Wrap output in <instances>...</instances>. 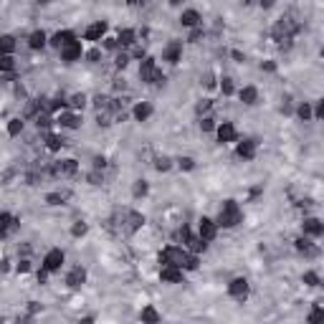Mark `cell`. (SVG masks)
<instances>
[{"label": "cell", "instance_id": "6da1fadb", "mask_svg": "<svg viewBox=\"0 0 324 324\" xmlns=\"http://www.w3.org/2000/svg\"><path fill=\"white\" fill-rule=\"evenodd\" d=\"M241 220H243V213H241L236 200H226V203L220 205V210H218V218H216L218 228H236Z\"/></svg>", "mask_w": 324, "mask_h": 324}, {"label": "cell", "instance_id": "7a4b0ae2", "mask_svg": "<svg viewBox=\"0 0 324 324\" xmlns=\"http://www.w3.org/2000/svg\"><path fill=\"white\" fill-rule=\"evenodd\" d=\"M117 228L124 233V236H132L135 231H139L142 228V223H144V216L142 213H137V210H129V208H124V210H117Z\"/></svg>", "mask_w": 324, "mask_h": 324}, {"label": "cell", "instance_id": "3957f363", "mask_svg": "<svg viewBox=\"0 0 324 324\" xmlns=\"http://www.w3.org/2000/svg\"><path fill=\"white\" fill-rule=\"evenodd\" d=\"M299 31V26L294 23L292 18H278L276 20V26H274V38L278 43H284V41H292V36Z\"/></svg>", "mask_w": 324, "mask_h": 324}, {"label": "cell", "instance_id": "277c9868", "mask_svg": "<svg viewBox=\"0 0 324 324\" xmlns=\"http://www.w3.org/2000/svg\"><path fill=\"white\" fill-rule=\"evenodd\" d=\"M63 261H66V253L61 248H51L46 256H43V269L48 274H56V271H61Z\"/></svg>", "mask_w": 324, "mask_h": 324}, {"label": "cell", "instance_id": "5b68a950", "mask_svg": "<svg viewBox=\"0 0 324 324\" xmlns=\"http://www.w3.org/2000/svg\"><path fill=\"white\" fill-rule=\"evenodd\" d=\"M198 236L203 238L205 243L216 241V236H218V223L213 218H200V223H198Z\"/></svg>", "mask_w": 324, "mask_h": 324}, {"label": "cell", "instance_id": "8992f818", "mask_svg": "<svg viewBox=\"0 0 324 324\" xmlns=\"http://www.w3.org/2000/svg\"><path fill=\"white\" fill-rule=\"evenodd\" d=\"M162 61L167 63H180L183 61V41H170L167 46L162 48Z\"/></svg>", "mask_w": 324, "mask_h": 324}, {"label": "cell", "instance_id": "52a82bcc", "mask_svg": "<svg viewBox=\"0 0 324 324\" xmlns=\"http://www.w3.org/2000/svg\"><path fill=\"white\" fill-rule=\"evenodd\" d=\"M61 51V61L66 63H74V61H79L81 56H84V46H81V41H71V43H66Z\"/></svg>", "mask_w": 324, "mask_h": 324}, {"label": "cell", "instance_id": "ba28073f", "mask_svg": "<svg viewBox=\"0 0 324 324\" xmlns=\"http://www.w3.org/2000/svg\"><path fill=\"white\" fill-rule=\"evenodd\" d=\"M228 294L236 299V301H246V299H248V281H246L243 276H236L228 284Z\"/></svg>", "mask_w": 324, "mask_h": 324}, {"label": "cell", "instance_id": "9c48e42d", "mask_svg": "<svg viewBox=\"0 0 324 324\" xmlns=\"http://www.w3.org/2000/svg\"><path fill=\"white\" fill-rule=\"evenodd\" d=\"M154 74H157V63H154L152 56H144L142 63H139V79H142V84H150L152 86Z\"/></svg>", "mask_w": 324, "mask_h": 324}, {"label": "cell", "instance_id": "30bf717a", "mask_svg": "<svg viewBox=\"0 0 324 324\" xmlns=\"http://www.w3.org/2000/svg\"><path fill=\"white\" fill-rule=\"evenodd\" d=\"M216 135H218V142L220 144H228V142H236L238 139V129L233 122H223V124L216 127Z\"/></svg>", "mask_w": 324, "mask_h": 324}, {"label": "cell", "instance_id": "8fae6325", "mask_svg": "<svg viewBox=\"0 0 324 324\" xmlns=\"http://www.w3.org/2000/svg\"><path fill=\"white\" fill-rule=\"evenodd\" d=\"M56 177H71V175H76V172H79V162H76V160H61V162H56L53 165V170H51Z\"/></svg>", "mask_w": 324, "mask_h": 324}, {"label": "cell", "instance_id": "7c38bea8", "mask_svg": "<svg viewBox=\"0 0 324 324\" xmlns=\"http://www.w3.org/2000/svg\"><path fill=\"white\" fill-rule=\"evenodd\" d=\"M20 226V220L15 216H10V213H0V238H8V236H13V233L18 231Z\"/></svg>", "mask_w": 324, "mask_h": 324}, {"label": "cell", "instance_id": "4fadbf2b", "mask_svg": "<svg viewBox=\"0 0 324 324\" xmlns=\"http://www.w3.org/2000/svg\"><path fill=\"white\" fill-rule=\"evenodd\" d=\"M56 122H59V124H61L63 129H79L84 119H81V114H79V111H66V109H63Z\"/></svg>", "mask_w": 324, "mask_h": 324}, {"label": "cell", "instance_id": "5bb4252c", "mask_svg": "<svg viewBox=\"0 0 324 324\" xmlns=\"http://www.w3.org/2000/svg\"><path fill=\"white\" fill-rule=\"evenodd\" d=\"M160 278L165 284H180L183 281V269L180 266H172V263H165L160 269Z\"/></svg>", "mask_w": 324, "mask_h": 324}, {"label": "cell", "instance_id": "9a60e30c", "mask_svg": "<svg viewBox=\"0 0 324 324\" xmlns=\"http://www.w3.org/2000/svg\"><path fill=\"white\" fill-rule=\"evenodd\" d=\"M301 231H304V236H309V238H319L324 233V223L319 218H307L301 223Z\"/></svg>", "mask_w": 324, "mask_h": 324}, {"label": "cell", "instance_id": "2e32d148", "mask_svg": "<svg viewBox=\"0 0 324 324\" xmlns=\"http://www.w3.org/2000/svg\"><path fill=\"white\" fill-rule=\"evenodd\" d=\"M256 150H259V142H256V139H243V142H238L236 154H238L241 160H253L256 157Z\"/></svg>", "mask_w": 324, "mask_h": 324}, {"label": "cell", "instance_id": "e0dca14e", "mask_svg": "<svg viewBox=\"0 0 324 324\" xmlns=\"http://www.w3.org/2000/svg\"><path fill=\"white\" fill-rule=\"evenodd\" d=\"M107 20H96V23H92L86 28V33H84V38L86 41H102L104 36H107Z\"/></svg>", "mask_w": 324, "mask_h": 324}, {"label": "cell", "instance_id": "ac0fdd59", "mask_svg": "<svg viewBox=\"0 0 324 324\" xmlns=\"http://www.w3.org/2000/svg\"><path fill=\"white\" fill-rule=\"evenodd\" d=\"M84 281H86V269L84 266H74V269L69 271V276H66V284H69L71 289L84 286Z\"/></svg>", "mask_w": 324, "mask_h": 324}, {"label": "cell", "instance_id": "d6986e66", "mask_svg": "<svg viewBox=\"0 0 324 324\" xmlns=\"http://www.w3.org/2000/svg\"><path fill=\"white\" fill-rule=\"evenodd\" d=\"M71 41H76L74 31H59V33H53V36H51V46L53 48H63L66 43H71Z\"/></svg>", "mask_w": 324, "mask_h": 324}, {"label": "cell", "instance_id": "ffe728a7", "mask_svg": "<svg viewBox=\"0 0 324 324\" xmlns=\"http://www.w3.org/2000/svg\"><path fill=\"white\" fill-rule=\"evenodd\" d=\"M152 104L150 102H137L135 104V109H132V117H135L137 122H147L150 117H152Z\"/></svg>", "mask_w": 324, "mask_h": 324}, {"label": "cell", "instance_id": "44dd1931", "mask_svg": "<svg viewBox=\"0 0 324 324\" xmlns=\"http://www.w3.org/2000/svg\"><path fill=\"white\" fill-rule=\"evenodd\" d=\"M200 20H203V18H200V13H198L195 8L183 10V15H180V23H183L185 28H198V26H200Z\"/></svg>", "mask_w": 324, "mask_h": 324}, {"label": "cell", "instance_id": "7402d4cb", "mask_svg": "<svg viewBox=\"0 0 324 324\" xmlns=\"http://www.w3.org/2000/svg\"><path fill=\"white\" fill-rule=\"evenodd\" d=\"M48 43V36H46V31H33L31 36H28V46L33 51H41L43 46Z\"/></svg>", "mask_w": 324, "mask_h": 324}, {"label": "cell", "instance_id": "603a6c76", "mask_svg": "<svg viewBox=\"0 0 324 324\" xmlns=\"http://www.w3.org/2000/svg\"><path fill=\"white\" fill-rule=\"evenodd\" d=\"M238 96H241V102L246 107H253L256 102H259V89H256V86H243L238 92Z\"/></svg>", "mask_w": 324, "mask_h": 324}, {"label": "cell", "instance_id": "cb8c5ba5", "mask_svg": "<svg viewBox=\"0 0 324 324\" xmlns=\"http://www.w3.org/2000/svg\"><path fill=\"white\" fill-rule=\"evenodd\" d=\"M294 243H296V251H301L304 256H317V253H319V248H317L314 243H311V238H309V236H304V238H296Z\"/></svg>", "mask_w": 324, "mask_h": 324}, {"label": "cell", "instance_id": "d4e9b609", "mask_svg": "<svg viewBox=\"0 0 324 324\" xmlns=\"http://www.w3.org/2000/svg\"><path fill=\"white\" fill-rule=\"evenodd\" d=\"M117 41H119V46H124V48L127 46H135V43H137V31L135 28H122Z\"/></svg>", "mask_w": 324, "mask_h": 324}, {"label": "cell", "instance_id": "484cf974", "mask_svg": "<svg viewBox=\"0 0 324 324\" xmlns=\"http://www.w3.org/2000/svg\"><path fill=\"white\" fill-rule=\"evenodd\" d=\"M185 248H187L190 253H195V256H198V253H203V251L208 248V243L200 238V236H190V238L185 241Z\"/></svg>", "mask_w": 324, "mask_h": 324}, {"label": "cell", "instance_id": "4316f807", "mask_svg": "<svg viewBox=\"0 0 324 324\" xmlns=\"http://www.w3.org/2000/svg\"><path fill=\"white\" fill-rule=\"evenodd\" d=\"M69 198H71V190H56V193H48L46 195V203L48 205H63Z\"/></svg>", "mask_w": 324, "mask_h": 324}, {"label": "cell", "instance_id": "83f0119b", "mask_svg": "<svg viewBox=\"0 0 324 324\" xmlns=\"http://www.w3.org/2000/svg\"><path fill=\"white\" fill-rule=\"evenodd\" d=\"M13 51H15V38L8 36V33H5V36H0V56H10Z\"/></svg>", "mask_w": 324, "mask_h": 324}, {"label": "cell", "instance_id": "f1b7e54d", "mask_svg": "<svg viewBox=\"0 0 324 324\" xmlns=\"http://www.w3.org/2000/svg\"><path fill=\"white\" fill-rule=\"evenodd\" d=\"M139 319L147 322V324H157V322H160V311L154 309V307H144L142 314H139Z\"/></svg>", "mask_w": 324, "mask_h": 324}, {"label": "cell", "instance_id": "f546056e", "mask_svg": "<svg viewBox=\"0 0 324 324\" xmlns=\"http://www.w3.org/2000/svg\"><path fill=\"white\" fill-rule=\"evenodd\" d=\"M10 71H15L13 53H10V56H0V74H10Z\"/></svg>", "mask_w": 324, "mask_h": 324}, {"label": "cell", "instance_id": "4dcf8cb0", "mask_svg": "<svg viewBox=\"0 0 324 324\" xmlns=\"http://www.w3.org/2000/svg\"><path fill=\"white\" fill-rule=\"evenodd\" d=\"M220 92H223V96H233V94H236V84H233L231 76H223V79H220Z\"/></svg>", "mask_w": 324, "mask_h": 324}, {"label": "cell", "instance_id": "1f68e13d", "mask_svg": "<svg viewBox=\"0 0 324 324\" xmlns=\"http://www.w3.org/2000/svg\"><path fill=\"white\" fill-rule=\"evenodd\" d=\"M296 117H299L301 122H309V119H314V117H311V104H309V102H301V104L296 107Z\"/></svg>", "mask_w": 324, "mask_h": 324}, {"label": "cell", "instance_id": "d6a6232c", "mask_svg": "<svg viewBox=\"0 0 324 324\" xmlns=\"http://www.w3.org/2000/svg\"><path fill=\"white\" fill-rule=\"evenodd\" d=\"M46 147H48V152H59L63 147V139L59 135H46Z\"/></svg>", "mask_w": 324, "mask_h": 324}, {"label": "cell", "instance_id": "836d02e7", "mask_svg": "<svg viewBox=\"0 0 324 324\" xmlns=\"http://www.w3.org/2000/svg\"><path fill=\"white\" fill-rule=\"evenodd\" d=\"M20 132H23V119H20V117L10 119V122H8V135H10V137H18Z\"/></svg>", "mask_w": 324, "mask_h": 324}, {"label": "cell", "instance_id": "e575fe53", "mask_svg": "<svg viewBox=\"0 0 324 324\" xmlns=\"http://www.w3.org/2000/svg\"><path fill=\"white\" fill-rule=\"evenodd\" d=\"M150 193V185H147V180H135V187H132V195L135 198H144Z\"/></svg>", "mask_w": 324, "mask_h": 324}, {"label": "cell", "instance_id": "d590c367", "mask_svg": "<svg viewBox=\"0 0 324 324\" xmlns=\"http://www.w3.org/2000/svg\"><path fill=\"white\" fill-rule=\"evenodd\" d=\"M86 231H89L86 223H84V220H76L74 226H71V236H74V238H81V236H86Z\"/></svg>", "mask_w": 324, "mask_h": 324}, {"label": "cell", "instance_id": "8d00e7d4", "mask_svg": "<svg viewBox=\"0 0 324 324\" xmlns=\"http://www.w3.org/2000/svg\"><path fill=\"white\" fill-rule=\"evenodd\" d=\"M216 127H218V124H216L213 117H208V114L200 117V129H203V132H216Z\"/></svg>", "mask_w": 324, "mask_h": 324}, {"label": "cell", "instance_id": "74e56055", "mask_svg": "<svg viewBox=\"0 0 324 324\" xmlns=\"http://www.w3.org/2000/svg\"><path fill=\"white\" fill-rule=\"evenodd\" d=\"M210 109H213V102H210V99H203V102H198V107H195V114H198V117H205Z\"/></svg>", "mask_w": 324, "mask_h": 324}, {"label": "cell", "instance_id": "f35d334b", "mask_svg": "<svg viewBox=\"0 0 324 324\" xmlns=\"http://www.w3.org/2000/svg\"><path fill=\"white\" fill-rule=\"evenodd\" d=\"M69 104H71V107H74L76 111H81V109L86 107V94H74Z\"/></svg>", "mask_w": 324, "mask_h": 324}, {"label": "cell", "instance_id": "ab89813d", "mask_svg": "<svg viewBox=\"0 0 324 324\" xmlns=\"http://www.w3.org/2000/svg\"><path fill=\"white\" fill-rule=\"evenodd\" d=\"M154 167H157L160 172H167L172 167V160L170 157H157V160H154Z\"/></svg>", "mask_w": 324, "mask_h": 324}, {"label": "cell", "instance_id": "60d3db41", "mask_svg": "<svg viewBox=\"0 0 324 324\" xmlns=\"http://www.w3.org/2000/svg\"><path fill=\"white\" fill-rule=\"evenodd\" d=\"M177 165H180V170H185V172L195 170V160L193 157H180V160H177Z\"/></svg>", "mask_w": 324, "mask_h": 324}, {"label": "cell", "instance_id": "b9f144b4", "mask_svg": "<svg viewBox=\"0 0 324 324\" xmlns=\"http://www.w3.org/2000/svg\"><path fill=\"white\" fill-rule=\"evenodd\" d=\"M132 61V56L129 53H117V59H114V63H117V69H127V63Z\"/></svg>", "mask_w": 324, "mask_h": 324}, {"label": "cell", "instance_id": "7bdbcfd3", "mask_svg": "<svg viewBox=\"0 0 324 324\" xmlns=\"http://www.w3.org/2000/svg\"><path fill=\"white\" fill-rule=\"evenodd\" d=\"M304 284L319 286V274H317V271H307V274H304Z\"/></svg>", "mask_w": 324, "mask_h": 324}, {"label": "cell", "instance_id": "ee69618b", "mask_svg": "<svg viewBox=\"0 0 324 324\" xmlns=\"http://www.w3.org/2000/svg\"><path fill=\"white\" fill-rule=\"evenodd\" d=\"M102 41H104V48H107V51H117V48H122L117 38H107V36H104Z\"/></svg>", "mask_w": 324, "mask_h": 324}, {"label": "cell", "instance_id": "f6af8a7d", "mask_svg": "<svg viewBox=\"0 0 324 324\" xmlns=\"http://www.w3.org/2000/svg\"><path fill=\"white\" fill-rule=\"evenodd\" d=\"M311 117H314V119H322L324 117V102H317L314 104V109H311Z\"/></svg>", "mask_w": 324, "mask_h": 324}, {"label": "cell", "instance_id": "bcb514c9", "mask_svg": "<svg viewBox=\"0 0 324 324\" xmlns=\"http://www.w3.org/2000/svg\"><path fill=\"white\" fill-rule=\"evenodd\" d=\"M89 183H92V185H102L104 183V175L102 172H92V175H89Z\"/></svg>", "mask_w": 324, "mask_h": 324}, {"label": "cell", "instance_id": "7dc6e473", "mask_svg": "<svg viewBox=\"0 0 324 324\" xmlns=\"http://www.w3.org/2000/svg\"><path fill=\"white\" fill-rule=\"evenodd\" d=\"M18 271H20V274H28V271H31V261H28V259H20V261H18Z\"/></svg>", "mask_w": 324, "mask_h": 324}, {"label": "cell", "instance_id": "c3c4849f", "mask_svg": "<svg viewBox=\"0 0 324 324\" xmlns=\"http://www.w3.org/2000/svg\"><path fill=\"white\" fill-rule=\"evenodd\" d=\"M190 236H193V231H190V226H183V228H180V241L185 243Z\"/></svg>", "mask_w": 324, "mask_h": 324}, {"label": "cell", "instance_id": "681fc988", "mask_svg": "<svg viewBox=\"0 0 324 324\" xmlns=\"http://www.w3.org/2000/svg\"><path fill=\"white\" fill-rule=\"evenodd\" d=\"M200 36H203V28L198 26V28H193V33H190V41L195 43V41H200Z\"/></svg>", "mask_w": 324, "mask_h": 324}, {"label": "cell", "instance_id": "f907efd6", "mask_svg": "<svg viewBox=\"0 0 324 324\" xmlns=\"http://www.w3.org/2000/svg\"><path fill=\"white\" fill-rule=\"evenodd\" d=\"M99 56H102V51H99V48H92V51L86 53V59H89V61H99Z\"/></svg>", "mask_w": 324, "mask_h": 324}, {"label": "cell", "instance_id": "816d5d0a", "mask_svg": "<svg viewBox=\"0 0 324 324\" xmlns=\"http://www.w3.org/2000/svg\"><path fill=\"white\" fill-rule=\"evenodd\" d=\"M261 69L269 71V74H274V71H276V63H274V61H266V63H261Z\"/></svg>", "mask_w": 324, "mask_h": 324}, {"label": "cell", "instance_id": "f5cc1de1", "mask_svg": "<svg viewBox=\"0 0 324 324\" xmlns=\"http://www.w3.org/2000/svg\"><path fill=\"white\" fill-rule=\"evenodd\" d=\"M274 3H276V0H259V5H261L263 10H269V8H274Z\"/></svg>", "mask_w": 324, "mask_h": 324}, {"label": "cell", "instance_id": "db71d44e", "mask_svg": "<svg viewBox=\"0 0 324 324\" xmlns=\"http://www.w3.org/2000/svg\"><path fill=\"white\" fill-rule=\"evenodd\" d=\"M127 5H132V8H139V5H144V0H127Z\"/></svg>", "mask_w": 324, "mask_h": 324}, {"label": "cell", "instance_id": "11a10c76", "mask_svg": "<svg viewBox=\"0 0 324 324\" xmlns=\"http://www.w3.org/2000/svg\"><path fill=\"white\" fill-rule=\"evenodd\" d=\"M132 56H135V59H144V48H135V53H132Z\"/></svg>", "mask_w": 324, "mask_h": 324}, {"label": "cell", "instance_id": "9f6ffc18", "mask_svg": "<svg viewBox=\"0 0 324 324\" xmlns=\"http://www.w3.org/2000/svg\"><path fill=\"white\" fill-rule=\"evenodd\" d=\"M185 0H170V5H183Z\"/></svg>", "mask_w": 324, "mask_h": 324}, {"label": "cell", "instance_id": "6f0895ef", "mask_svg": "<svg viewBox=\"0 0 324 324\" xmlns=\"http://www.w3.org/2000/svg\"><path fill=\"white\" fill-rule=\"evenodd\" d=\"M38 3H41V5H48V3H53V0H38Z\"/></svg>", "mask_w": 324, "mask_h": 324}, {"label": "cell", "instance_id": "680465c9", "mask_svg": "<svg viewBox=\"0 0 324 324\" xmlns=\"http://www.w3.org/2000/svg\"><path fill=\"white\" fill-rule=\"evenodd\" d=\"M241 3H243V5H246V3H248V0H241Z\"/></svg>", "mask_w": 324, "mask_h": 324}]
</instances>
